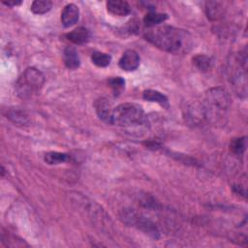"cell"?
I'll list each match as a JSON object with an SVG mask.
<instances>
[{"instance_id":"6da1fadb","label":"cell","mask_w":248,"mask_h":248,"mask_svg":"<svg viewBox=\"0 0 248 248\" xmlns=\"http://www.w3.org/2000/svg\"><path fill=\"white\" fill-rule=\"evenodd\" d=\"M144 38L161 50L174 54L184 52L190 47L189 34L169 25L149 28L144 33Z\"/></svg>"},{"instance_id":"7a4b0ae2","label":"cell","mask_w":248,"mask_h":248,"mask_svg":"<svg viewBox=\"0 0 248 248\" xmlns=\"http://www.w3.org/2000/svg\"><path fill=\"white\" fill-rule=\"evenodd\" d=\"M110 124L135 130L146 124V116L141 106L135 103H123L113 108Z\"/></svg>"},{"instance_id":"3957f363","label":"cell","mask_w":248,"mask_h":248,"mask_svg":"<svg viewBox=\"0 0 248 248\" xmlns=\"http://www.w3.org/2000/svg\"><path fill=\"white\" fill-rule=\"evenodd\" d=\"M202 105L205 110L206 120L217 119V116H222L230 108L231 97L222 87H213L205 93Z\"/></svg>"},{"instance_id":"277c9868","label":"cell","mask_w":248,"mask_h":248,"mask_svg":"<svg viewBox=\"0 0 248 248\" xmlns=\"http://www.w3.org/2000/svg\"><path fill=\"white\" fill-rule=\"evenodd\" d=\"M45 80V75L40 70L34 67H28L16 80V94L22 99L30 98L42 89Z\"/></svg>"},{"instance_id":"5b68a950","label":"cell","mask_w":248,"mask_h":248,"mask_svg":"<svg viewBox=\"0 0 248 248\" xmlns=\"http://www.w3.org/2000/svg\"><path fill=\"white\" fill-rule=\"evenodd\" d=\"M121 220L128 226H133L145 233L146 235L158 239L160 237V232L150 219L139 214L133 208H124L120 213Z\"/></svg>"},{"instance_id":"8992f818","label":"cell","mask_w":248,"mask_h":248,"mask_svg":"<svg viewBox=\"0 0 248 248\" xmlns=\"http://www.w3.org/2000/svg\"><path fill=\"white\" fill-rule=\"evenodd\" d=\"M185 120L192 125H199L206 120V114L202 103H192L184 109Z\"/></svg>"},{"instance_id":"52a82bcc","label":"cell","mask_w":248,"mask_h":248,"mask_svg":"<svg viewBox=\"0 0 248 248\" xmlns=\"http://www.w3.org/2000/svg\"><path fill=\"white\" fill-rule=\"evenodd\" d=\"M140 58L139 53L134 49H128L122 54L118 65L122 70L126 72H132L138 69L140 66Z\"/></svg>"},{"instance_id":"ba28073f","label":"cell","mask_w":248,"mask_h":248,"mask_svg":"<svg viewBox=\"0 0 248 248\" xmlns=\"http://www.w3.org/2000/svg\"><path fill=\"white\" fill-rule=\"evenodd\" d=\"M94 108H95L96 113L99 116V118L102 119L103 121L110 124L113 108H112L109 100L107 98H104V97L99 98L98 100L95 101Z\"/></svg>"},{"instance_id":"9c48e42d","label":"cell","mask_w":248,"mask_h":248,"mask_svg":"<svg viewBox=\"0 0 248 248\" xmlns=\"http://www.w3.org/2000/svg\"><path fill=\"white\" fill-rule=\"evenodd\" d=\"M79 17V9L77 5L70 3L66 5L61 13V22L64 27H70L76 24Z\"/></svg>"},{"instance_id":"30bf717a","label":"cell","mask_w":248,"mask_h":248,"mask_svg":"<svg viewBox=\"0 0 248 248\" xmlns=\"http://www.w3.org/2000/svg\"><path fill=\"white\" fill-rule=\"evenodd\" d=\"M108 11L118 16H125L131 13V6L126 1L121 0H110L107 2Z\"/></svg>"},{"instance_id":"8fae6325","label":"cell","mask_w":248,"mask_h":248,"mask_svg":"<svg viewBox=\"0 0 248 248\" xmlns=\"http://www.w3.org/2000/svg\"><path fill=\"white\" fill-rule=\"evenodd\" d=\"M66 37L69 41L76 45H83L89 41L90 32L87 28L80 26L66 34Z\"/></svg>"},{"instance_id":"7c38bea8","label":"cell","mask_w":248,"mask_h":248,"mask_svg":"<svg viewBox=\"0 0 248 248\" xmlns=\"http://www.w3.org/2000/svg\"><path fill=\"white\" fill-rule=\"evenodd\" d=\"M63 60L65 66L70 70H76L80 65V59L76 48L67 46L63 52Z\"/></svg>"},{"instance_id":"4fadbf2b","label":"cell","mask_w":248,"mask_h":248,"mask_svg":"<svg viewBox=\"0 0 248 248\" xmlns=\"http://www.w3.org/2000/svg\"><path fill=\"white\" fill-rule=\"evenodd\" d=\"M142 97H143L144 100L149 101V102L157 103L165 108H169V107H170L168 97L166 95H164L163 93H161L160 91H158V90H153V89L144 90L143 93H142Z\"/></svg>"},{"instance_id":"5bb4252c","label":"cell","mask_w":248,"mask_h":248,"mask_svg":"<svg viewBox=\"0 0 248 248\" xmlns=\"http://www.w3.org/2000/svg\"><path fill=\"white\" fill-rule=\"evenodd\" d=\"M205 14L209 19L216 20L223 16L224 9L221 3L209 1L205 3Z\"/></svg>"},{"instance_id":"9a60e30c","label":"cell","mask_w":248,"mask_h":248,"mask_svg":"<svg viewBox=\"0 0 248 248\" xmlns=\"http://www.w3.org/2000/svg\"><path fill=\"white\" fill-rule=\"evenodd\" d=\"M168 18L167 14L163 13H156V12H150L146 14L143 17V23L148 28L156 27L158 24L164 22Z\"/></svg>"},{"instance_id":"2e32d148","label":"cell","mask_w":248,"mask_h":248,"mask_svg":"<svg viewBox=\"0 0 248 248\" xmlns=\"http://www.w3.org/2000/svg\"><path fill=\"white\" fill-rule=\"evenodd\" d=\"M44 160L47 165H58L67 162L69 160V155L64 152L49 151L45 154Z\"/></svg>"},{"instance_id":"e0dca14e","label":"cell","mask_w":248,"mask_h":248,"mask_svg":"<svg viewBox=\"0 0 248 248\" xmlns=\"http://www.w3.org/2000/svg\"><path fill=\"white\" fill-rule=\"evenodd\" d=\"M194 66L202 72H206L211 68V59L205 54H197L192 58Z\"/></svg>"},{"instance_id":"ac0fdd59","label":"cell","mask_w":248,"mask_h":248,"mask_svg":"<svg viewBox=\"0 0 248 248\" xmlns=\"http://www.w3.org/2000/svg\"><path fill=\"white\" fill-rule=\"evenodd\" d=\"M246 146H247L246 137L232 139L230 143L231 151L233 154H235L236 156H241L244 153V151L246 150Z\"/></svg>"},{"instance_id":"d6986e66","label":"cell","mask_w":248,"mask_h":248,"mask_svg":"<svg viewBox=\"0 0 248 248\" xmlns=\"http://www.w3.org/2000/svg\"><path fill=\"white\" fill-rule=\"evenodd\" d=\"M91 61L97 67L104 68V67H107L109 65V63L111 61V56L105 52L94 51L91 54Z\"/></svg>"},{"instance_id":"ffe728a7","label":"cell","mask_w":248,"mask_h":248,"mask_svg":"<svg viewBox=\"0 0 248 248\" xmlns=\"http://www.w3.org/2000/svg\"><path fill=\"white\" fill-rule=\"evenodd\" d=\"M52 2L48 0H36L31 4V11L36 15H43L50 11Z\"/></svg>"},{"instance_id":"44dd1931","label":"cell","mask_w":248,"mask_h":248,"mask_svg":"<svg viewBox=\"0 0 248 248\" xmlns=\"http://www.w3.org/2000/svg\"><path fill=\"white\" fill-rule=\"evenodd\" d=\"M7 117L16 124L26 125L29 122L27 115L23 111L17 110V109L9 110V112L7 113Z\"/></svg>"},{"instance_id":"7402d4cb","label":"cell","mask_w":248,"mask_h":248,"mask_svg":"<svg viewBox=\"0 0 248 248\" xmlns=\"http://www.w3.org/2000/svg\"><path fill=\"white\" fill-rule=\"evenodd\" d=\"M109 87L111 88L115 96L119 95L125 88V79L121 77H113L108 80Z\"/></svg>"},{"instance_id":"603a6c76","label":"cell","mask_w":248,"mask_h":248,"mask_svg":"<svg viewBox=\"0 0 248 248\" xmlns=\"http://www.w3.org/2000/svg\"><path fill=\"white\" fill-rule=\"evenodd\" d=\"M2 3L8 7H16V6L20 5L22 2L16 0V1H2Z\"/></svg>"}]
</instances>
